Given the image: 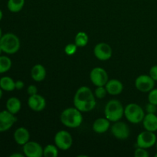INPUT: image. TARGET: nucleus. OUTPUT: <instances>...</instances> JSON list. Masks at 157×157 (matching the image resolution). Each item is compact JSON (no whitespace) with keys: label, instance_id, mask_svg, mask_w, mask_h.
<instances>
[{"label":"nucleus","instance_id":"nucleus-8","mask_svg":"<svg viewBox=\"0 0 157 157\" xmlns=\"http://www.w3.org/2000/svg\"><path fill=\"white\" fill-rule=\"evenodd\" d=\"M135 87L139 91L149 93L155 87V81L149 75H141L135 80Z\"/></svg>","mask_w":157,"mask_h":157},{"label":"nucleus","instance_id":"nucleus-19","mask_svg":"<svg viewBox=\"0 0 157 157\" xmlns=\"http://www.w3.org/2000/svg\"><path fill=\"white\" fill-rule=\"evenodd\" d=\"M46 69L42 64H37L32 67L31 70V77L36 82H41L46 78Z\"/></svg>","mask_w":157,"mask_h":157},{"label":"nucleus","instance_id":"nucleus-14","mask_svg":"<svg viewBox=\"0 0 157 157\" xmlns=\"http://www.w3.org/2000/svg\"><path fill=\"white\" fill-rule=\"evenodd\" d=\"M28 106L33 111H42L46 107V101L44 97L38 94L31 95L28 99Z\"/></svg>","mask_w":157,"mask_h":157},{"label":"nucleus","instance_id":"nucleus-3","mask_svg":"<svg viewBox=\"0 0 157 157\" xmlns=\"http://www.w3.org/2000/svg\"><path fill=\"white\" fill-rule=\"evenodd\" d=\"M105 117L110 122H117L121 121L124 116V107L122 103L116 99L109 101L104 108Z\"/></svg>","mask_w":157,"mask_h":157},{"label":"nucleus","instance_id":"nucleus-11","mask_svg":"<svg viewBox=\"0 0 157 157\" xmlns=\"http://www.w3.org/2000/svg\"><path fill=\"white\" fill-rule=\"evenodd\" d=\"M94 54L96 58L102 61H108L110 59L113 54L111 47L110 44L105 42H100L94 46Z\"/></svg>","mask_w":157,"mask_h":157},{"label":"nucleus","instance_id":"nucleus-17","mask_svg":"<svg viewBox=\"0 0 157 157\" xmlns=\"http://www.w3.org/2000/svg\"><path fill=\"white\" fill-rule=\"evenodd\" d=\"M110 121L108 119H107L106 117H100L95 120L92 128L96 133L102 134V133H106L110 129Z\"/></svg>","mask_w":157,"mask_h":157},{"label":"nucleus","instance_id":"nucleus-27","mask_svg":"<svg viewBox=\"0 0 157 157\" xmlns=\"http://www.w3.org/2000/svg\"><path fill=\"white\" fill-rule=\"evenodd\" d=\"M78 46L75 43H70L67 44V45L64 47V53L68 56H71V55H75L76 53L77 50H78Z\"/></svg>","mask_w":157,"mask_h":157},{"label":"nucleus","instance_id":"nucleus-25","mask_svg":"<svg viewBox=\"0 0 157 157\" xmlns=\"http://www.w3.org/2000/svg\"><path fill=\"white\" fill-rule=\"evenodd\" d=\"M58 156V148L56 145L48 144L45 146L43 150V156L45 157H57Z\"/></svg>","mask_w":157,"mask_h":157},{"label":"nucleus","instance_id":"nucleus-6","mask_svg":"<svg viewBox=\"0 0 157 157\" xmlns=\"http://www.w3.org/2000/svg\"><path fill=\"white\" fill-rule=\"evenodd\" d=\"M55 144L61 150H67L73 144V137L67 130H60L57 132L54 138Z\"/></svg>","mask_w":157,"mask_h":157},{"label":"nucleus","instance_id":"nucleus-10","mask_svg":"<svg viewBox=\"0 0 157 157\" xmlns=\"http://www.w3.org/2000/svg\"><path fill=\"white\" fill-rule=\"evenodd\" d=\"M111 133L115 138L120 140H125L130 136V130L126 123L122 121L114 122L110 128Z\"/></svg>","mask_w":157,"mask_h":157},{"label":"nucleus","instance_id":"nucleus-26","mask_svg":"<svg viewBox=\"0 0 157 157\" xmlns=\"http://www.w3.org/2000/svg\"><path fill=\"white\" fill-rule=\"evenodd\" d=\"M107 89H106L105 86H98L96 87L94 90V95L96 97V98L98 99H103V98H105L107 94Z\"/></svg>","mask_w":157,"mask_h":157},{"label":"nucleus","instance_id":"nucleus-2","mask_svg":"<svg viewBox=\"0 0 157 157\" xmlns=\"http://www.w3.org/2000/svg\"><path fill=\"white\" fill-rule=\"evenodd\" d=\"M61 124L68 128H77L83 122L82 112L76 107H68L64 109L60 117Z\"/></svg>","mask_w":157,"mask_h":157},{"label":"nucleus","instance_id":"nucleus-21","mask_svg":"<svg viewBox=\"0 0 157 157\" xmlns=\"http://www.w3.org/2000/svg\"><path fill=\"white\" fill-rule=\"evenodd\" d=\"M0 87L3 91L11 92L15 89V81L9 76L0 78Z\"/></svg>","mask_w":157,"mask_h":157},{"label":"nucleus","instance_id":"nucleus-5","mask_svg":"<svg viewBox=\"0 0 157 157\" xmlns=\"http://www.w3.org/2000/svg\"><path fill=\"white\" fill-rule=\"evenodd\" d=\"M124 116L130 123L137 124L143 121L145 112L139 104L130 103L124 107Z\"/></svg>","mask_w":157,"mask_h":157},{"label":"nucleus","instance_id":"nucleus-32","mask_svg":"<svg viewBox=\"0 0 157 157\" xmlns=\"http://www.w3.org/2000/svg\"><path fill=\"white\" fill-rule=\"evenodd\" d=\"M27 93L29 96L36 94H38V87L35 85H34V84L29 85L27 88Z\"/></svg>","mask_w":157,"mask_h":157},{"label":"nucleus","instance_id":"nucleus-38","mask_svg":"<svg viewBox=\"0 0 157 157\" xmlns=\"http://www.w3.org/2000/svg\"><path fill=\"white\" fill-rule=\"evenodd\" d=\"M2 49L1 46H0V55H2Z\"/></svg>","mask_w":157,"mask_h":157},{"label":"nucleus","instance_id":"nucleus-29","mask_svg":"<svg viewBox=\"0 0 157 157\" xmlns=\"http://www.w3.org/2000/svg\"><path fill=\"white\" fill-rule=\"evenodd\" d=\"M149 156H150V154H149L147 149L141 148V147H137V148L135 150V152H134L135 157H149Z\"/></svg>","mask_w":157,"mask_h":157},{"label":"nucleus","instance_id":"nucleus-16","mask_svg":"<svg viewBox=\"0 0 157 157\" xmlns=\"http://www.w3.org/2000/svg\"><path fill=\"white\" fill-rule=\"evenodd\" d=\"M107 91L110 95H118L121 94L124 90V85L122 82L119 80L110 79L108 80L107 84H105Z\"/></svg>","mask_w":157,"mask_h":157},{"label":"nucleus","instance_id":"nucleus-39","mask_svg":"<svg viewBox=\"0 0 157 157\" xmlns=\"http://www.w3.org/2000/svg\"><path fill=\"white\" fill-rule=\"evenodd\" d=\"M156 149H157V140H156Z\"/></svg>","mask_w":157,"mask_h":157},{"label":"nucleus","instance_id":"nucleus-36","mask_svg":"<svg viewBox=\"0 0 157 157\" xmlns=\"http://www.w3.org/2000/svg\"><path fill=\"white\" fill-rule=\"evenodd\" d=\"M2 95H3V90H2V88L0 87V100H1L2 98Z\"/></svg>","mask_w":157,"mask_h":157},{"label":"nucleus","instance_id":"nucleus-9","mask_svg":"<svg viewBox=\"0 0 157 157\" xmlns=\"http://www.w3.org/2000/svg\"><path fill=\"white\" fill-rule=\"evenodd\" d=\"M90 81L93 83L94 85L96 87L98 86H105L108 81V74L105 69L102 67H97L91 70L90 73Z\"/></svg>","mask_w":157,"mask_h":157},{"label":"nucleus","instance_id":"nucleus-12","mask_svg":"<svg viewBox=\"0 0 157 157\" xmlns=\"http://www.w3.org/2000/svg\"><path fill=\"white\" fill-rule=\"evenodd\" d=\"M17 121L15 114L7 110L0 111V133L9 130Z\"/></svg>","mask_w":157,"mask_h":157},{"label":"nucleus","instance_id":"nucleus-33","mask_svg":"<svg viewBox=\"0 0 157 157\" xmlns=\"http://www.w3.org/2000/svg\"><path fill=\"white\" fill-rule=\"evenodd\" d=\"M25 87V83L24 81H21V80H18L15 81V89L16 90H21L23 87Z\"/></svg>","mask_w":157,"mask_h":157},{"label":"nucleus","instance_id":"nucleus-30","mask_svg":"<svg viewBox=\"0 0 157 157\" xmlns=\"http://www.w3.org/2000/svg\"><path fill=\"white\" fill-rule=\"evenodd\" d=\"M146 111L147 113H156L157 112V105L149 102L146 106Z\"/></svg>","mask_w":157,"mask_h":157},{"label":"nucleus","instance_id":"nucleus-22","mask_svg":"<svg viewBox=\"0 0 157 157\" xmlns=\"http://www.w3.org/2000/svg\"><path fill=\"white\" fill-rule=\"evenodd\" d=\"M25 0H8L7 8L9 12L12 13H18L24 8Z\"/></svg>","mask_w":157,"mask_h":157},{"label":"nucleus","instance_id":"nucleus-7","mask_svg":"<svg viewBox=\"0 0 157 157\" xmlns=\"http://www.w3.org/2000/svg\"><path fill=\"white\" fill-rule=\"evenodd\" d=\"M157 140L156 135L155 132L146 130L140 133L136 137V146L144 149H149L156 145Z\"/></svg>","mask_w":157,"mask_h":157},{"label":"nucleus","instance_id":"nucleus-20","mask_svg":"<svg viewBox=\"0 0 157 157\" xmlns=\"http://www.w3.org/2000/svg\"><path fill=\"white\" fill-rule=\"evenodd\" d=\"M6 107L8 111L13 114H16L20 111L21 108V101L15 97H12L6 101Z\"/></svg>","mask_w":157,"mask_h":157},{"label":"nucleus","instance_id":"nucleus-31","mask_svg":"<svg viewBox=\"0 0 157 157\" xmlns=\"http://www.w3.org/2000/svg\"><path fill=\"white\" fill-rule=\"evenodd\" d=\"M149 75H150L155 81H157V64L151 67V68L150 69V74H149Z\"/></svg>","mask_w":157,"mask_h":157},{"label":"nucleus","instance_id":"nucleus-13","mask_svg":"<svg viewBox=\"0 0 157 157\" xmlns=\"http://www.w3.org/2000/svg\"><path fill=\"white\" fill-rule=\"evenodd\" d=\"M23 153L27 157H41L43 156V150L41 145L35 141H30L22 146Z\"/></svg>","mask_w":157,"mask_h":157},{"label":"nucleus","instance_id":"nucleus-15","mask_svg":"<svg viewBox=\"0 0 157 157\" xmlns=\"http://www.w3.org/2000/svg\"><path fill=\"white\" fill-rule=\"evenodd\" d=\"M13 137L17 144L23 146L30 140V133L25 127H20L15 130Z\"/></svg>","mask_w":157,"mask_h":157},{"label":"nucleus","instance_id":"nucleus-35","mask_svg":"<svg viewBox=\"0 0 157 157\" xmlns=\"http://www.w3.org/2000/svg\"><path fill=\"white\" fill-rule=\"evenodd\" d=\"M2 18H3V12H2V11L1 9H0V21H2Z\"/></svg>","mask_w":157,"mask_h":157},{"label":"nucleus","instance_id":"nucleus-24","mask_svg":"<svg viewBox=\"0 0 157 157\" xmlns=\"http://www.w3.org/2000/svg\"><path fill=\"white\" fill-rule=\"evenodd\" d=\"M12 60L6 55H0V75L6 73L12 67Z\"/></svg>","mask_w":157,"mask_h":157},{"label":"nucleus","instance_id":"nucleus-40","mask_svg":"<svg viewBox=\"0 0 157 157\" xmlns=\"http://www.w3.org/2000/svg\"><path fill=\"white\" fill-rule=\"evenodd\" d=\"M155 156H156V157H157V153H156V154H155Z\"/></svg>","mask_w":157,"mask_h":157},{"label":"nucleus","instance_id":"nucleus-28","mask_svg":"<svg viewBox=\"0 0 157 157\" xmlns=\"http://www.w3.org/2000/svg\"><path fill=\"white\" fill-rule=\"evenodd\" d=\"M148 101L155 105H157V88H153L149 92Z\"/></svg>","mask_w":157,"mask_h":157},{"label":"nucleus","instance_id":"nucleus-4","mask_svg":"<svg viewBox=\"0 0 157 157\" xmlns=\"http://www.w3.org/2000/svg\"><path fill=\"white\" fill-rule=\"evenodd\" d=\"M0 46L2 52L7 55H14L19 51L21 43L19 38L14 33L3 34L0 39Z\"/></svg>","mask_w":157,"mask_h":157},{"label":"nucleus","instance_id":"nucleus-1","mask_svg":"<svg viewBox=\"0 0 157 157\" xmlns=\"http://www.w3.org/2000/svg\"><path fill=\"white\" fill-rule=\"evenodd\" d=\"M74 106L83 112H90L96 107V97L90 87L82 86L77 90L74 97Z\"/></svg>","mask_w":157,"mask_h":157},{"label":"nucleus","instance_id":"nucleus-34","mask_svg":"<svg viewBox=\"0 0 157 157\" xmlns=\"http://www.w3.org/2000/svg\"><path fill=\"white\" fill-rule=\"evenodd\" d=\"M24 154H21V153H12V154L10 155V157H24Z\"/></svg>","mask_w":157,"mask_h":157},{"label":"nucleus","instance_id":"nucleus-37","mask_svg":"<svg viewBox=\"0 0 157 157\" xmlns=\"http://www.w3.org/2000/svg\"><path fill=\"white\" fill-rule=\"evenodd\" d=\"M2 35H3L2 31L1 28H0V39H1V38H2Z\"/></svg>","mask_w":157,"mask_h":157},{"label":"nucleus","instance_id":"nucleus-18","mask_svg":"<svg viewBox=\"0 0 157 157\" xmlns=\"http://www.w3.org/2000/svg\"><path fill=\"white\" fill-rule=\"evenodd\" d=\"M146 130L151 132L157 131V116L156 113H147L142 121Z\"/></svg>","mask_w":157,"mask_h":157},{"label":"nucleus","instance_id":"nucleus-23","mask_svg":"<svg viewBox=\"0 0 157 157\" xmlns=\"http://www.w3.org/2000/svg\"><path fill=\"white\" fill-rule=\"evenodd\" d=\"M89 41V37L87 34L84 32H79L77 33L75 38V43L78 48L85 47Z\"/></svg>","mask_w":157,"mask_h":157}]
</instances>
